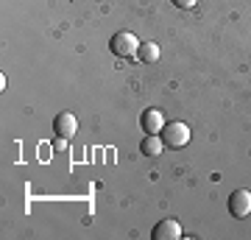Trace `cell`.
<instances>
[{
	"label": "cell",
	"instance_id": "1",
	"mask_svg": "<svg viewBox=\"0 0 251 240\" xmlns=\"http://www.w3.org/2000/svg\"><path fill=\"white\" fill-rule=\"evenodd\" d=\"M162 142H165L168 148H184L190 142V126L181 123V120L165 123V129H162Z\"/></svg>",
	"mask_w": 251,
	"mask_h": 240
},
{
	"label": "cell",
	"instance_id": "2",
	"mask_svg": "<svg viewBox=\"0 0 251 240\" xmlns=\"http://www.w3.org/2000/svg\"><path fill=\"white\" fill-rule=\"evenodd\" d=\"M109 48H112V53L120 56V59H131V56H137V51H140V39H137L131 31H117V34L112 36Z\"/></svg>",
	"mask_w": 251,
	"mask_h": 240
},
{
	"label": "cell",
	"instance_id": "3",
	"mask_svg": "<svg viewBox=\"0 0 251 240\" xmlns=\"http://www.w3.org/2000/svg\"><path fill=\"white\" fill-rule=\"evenodd\" d=\"M229 213L234 218L251 215V190H234L232 196H229Z\"/></svg>",
	"mask_w": 251,
	"mask_h": 240
},
{
	"label": "cell",
	"instance_id": "4",
	"mask_svg": "<svg viewBox=\"0 0 251 240\" xmlns=\"http://www.w3.org/2000/svg\"><path fill=\"white\" fill-rule=\"evenodd\" d=\"M53 132L62 137V140H70L73 134L78 132V120L73 117V112H59L53 120Z\"/></svg>",
	"mask_w": 251,
	"mask_h": 240
},
{
	"label": "cell",
	"instance_id": "5",
	"mask_svg": "<svg viewBox=\"0 0 251 240\" xmlns=\"http://www.w3.org/2000/svg\"><path fill=\"white\" fill-rule=\"evenodd\" d=\"M151 238L153 240H179L181 238V223L173 221V218H168V221H162V223L153 226Z\"/></svg>",
	"mask_w": 251,
	"mask_h": 240
},
{
	"label": "cell",
	"instance_id": "6",
	"mask_svg": "<svg viewBox=\"0 0 251 240\" xmlns=\"http://www.w3.org/2000/svg\"><path fill=\"white\" fill-rule=\"evenodd\" d=\"M140 123H143L145 134H162V129H165V117H162L159 109H145L143 117H140Z\"/></svg>",
	"mask_w": 251,
	"mask_h": 240
},
{
	"label": "cell",
	"instance_id": "7",
	"mask_svg": "<svg viewBox=\"0 0 251 240\" xmlns=\"http://www.w3.org/2000/svg\"><path fill=\"white\" fill-rule=\"evenodd\" d=\"M137 59H140L143 64H153V62H159V45H156V42H140Z\"/></svg>",
	"mask_w": 251,
	"mask_h": 240
},
{
	"label": "cell",
	"instance_id": "8",
	"mask_svg": "<svg viewBox=\"0 0 251 240\" xmlns=\"http://www.w3.org/2000/svg\"><path fill=\"white\" fill-rule=\"evenodd\" d=\"M162 145H165V142H162L159 134H145V140H143L140 148H143L145 157H162Z\"/></svg>",
	"mask_w": 251,
	"mask_h": 240
},
{
	"label": "cell",
	"instance_id": "9",
	"mask_svg": "<svg viewBox=\"0 0 251 240\" xmlns=\"http://www.w3.org/2000/svg\"><path fill=\"white\" fill-rule=\"evenodd\" d=\"M173 6H176V9H193V6H196L198 0H171Z\"/></svg>",
	"mask_w": 251,
	"mask_h": 240
}]
</instances>
